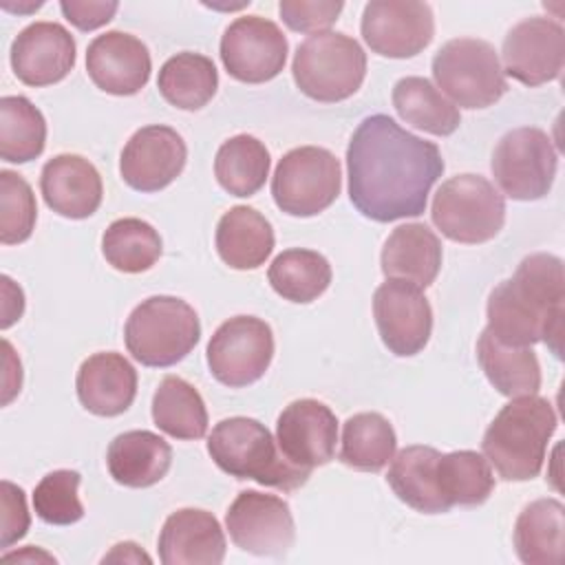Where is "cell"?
Wrapping results in <instances>:
<instances>
[{"mask_svg":"<svg viewBox=\"0 0 565 565\" xmlns=\"http://www.w3.org/2000/svg\"><path fill=\"white\" fill-rule=\"evenodd\" d=\"M46 143L44 115L22 95L0 99V157L9 163H26L42 154Z\"/></svg>","mask_w":565,"mask_h":565,"instance_id":"38","label":"cell"},{"mask_svg":"<svg viewBox=\"0 0 565 565\" xmlns=\"http://www.w3.org/2000/svg\"><path fill=\"white\" fill-rule=\"evenodd\" d=\"M441 243L424 223H406L395 227L382 247V274L413 282L422 289L430 287L441 269Z\"/></svg>","mask_w":565,"mask_h":565,"instance_id":"24","label":"cell"},{"mask_svg":"<svg viewBox=\"0 0 565 565\" xmlns=\"http://www.w3.org/2000/svg\"><path fill=\"white\" fill-rule=\"evenodd\" d=\"M225 558V534L216 516L199 508L172 512L159 532L163 565H218Z\"/></svg>","mask_w":565,"mask_h":565,"instance_id":"21","label":"cell"},{"mask_svg":"<svg viewBox=\"0 0 565 565\" xmlns=\"http://www.w3.org/2000/svg\"><path fill=\"white\" fill-rule=\"evenodd\" d=\"M490 168L505 196L514 201H536L552 190L558 152L547 132L523 126L499 139Z\"/></svg>","mask_w":565,"mask_h":565,"instance_id":"10","label":"cell"},{"mask_svg":"<svg viewBox=\"0 0 565 565\" xmlns=\"http://www.w3.org/2000/svg\"><path fill=\"white\" fill-rule=\"evenodd\" d=\"M271 223L249 205L230 207L216 225V252L232 269H256L274 252Z\"/></svg>","mask_w":565,"mask_h":565,"instance_id":"26","label":"cell"},{"mask_svg":"<svg viewBox=\"0 0 565 565\" xmlns=\"http://www.w3.org/2000/svg\"><path fill=\"white\" fill-rule=\"evenodd\" d=\"M196 311L177 296H150L126 320L124 342L143 366L166 369L181 362L199 342Z\"/></svg>","mask_w":565,"mask_h":565,"instance_id":"5","label":"cell"},{"mask_svg":"<svg viewBox=\"0 0 565 565\" xmlns=\"http://www.w3.org/2000/svg\"><path fill=\"white\" fill-rule=\"evenodd\" d=\"M38 205L31 185L11 170H0V241L24 243L35 227Z\"/></svg>","mask_w":565,"mask_h":565,"instance_id":"40","label":"cell"},{"mask_svg":"<svg viewBox=\"0 0 565 565\" xmlns=\"http://www.w3.org/2000/svg\"><path fill=\"white\" fill-rule=\"evenodd\" d=\"M225 525L234 545L256 556H285L296 541L287 501L258 490L236 494L225 514Z\"/></svg>","mask_w":565,"mask_h":565,"instance_id":"13","label":"cell"},{"mask_svg":"<svg viewBox=\"0 0 565 565\" xmlns=\"http://www.w3.org/2000/svg\"><path fill=\"white\" fill-rule=\"evenodd\" d=\"M503 73L525 86L558 79L565 64V31L552 18H525L503 38Z\"/></svg>","mask_w":565,"mask_h":565,"instance_id":"16","label":"cell"},{"mask_svg":"<svg viewBox=\"0 0 565 565\" xmlns=\"http://www.w3.org/2000/svg\"><path fill=\"white\" fill-rule=\"evenodd\" d=\"M289 44L280 26L260 15L236 18L221 38L225 71L245 84L274 79L287 62Z\"/></svg>","mask_w":565,"mask_h":565,"instance_id":"12","label":"cell"},{"mask_svg":"<svg viewBox=\"0 0 565 565\" xmlns=\"http://www.w3.org/2000/svg\"><path fill=\"white\" fill-rule=\"evenodd\" d=\"M75 388L79 404L99 417H115L130 408L137 395L135 366L115 351L86 358L77 371Z\"/></svg>","mask_w":565,"mask_h":565,"instance_id":"23","label":"cell"},{"mask_svg":"<svg viewBox=\"0 0 565 565\" xmlns=\"http://www.w3.org/2000/svg\"><path fill=\"white\" fill-rule=\"evenodd\" d=\"M437 488L448 508L481 505L494 490L492 468L475 450L441 452L437 459Z\"/></svg>","mask_w":565,"mask_h":565,"instance_id":"35","label":"cell"},{"mask_svg":"<svg viewBox=\"0 0 565 565\" xmlns=\"http://www.w3.org/2000/svg\"><path fill=\"white\" fill-rule=\"evenodd\" d=\"M437 86L461 108H488L508 90V79L494 46L479 38H455L433 57Z\"/></svg>","mask_w":565,"mask_h":565,"instance_id":"8","label":"cell"},{"mask_svg":"<svg viewBox=\"0 0 565 565\" xmlns=\"http://www.w3.org/2000/svg\"><path fill=\"white\" fill-rule=\"evenodd\" d=\"M395 448V430L391 422L380 413H358L342 426L340 461L353 470H382L393 459Z\"/></svg>","mask_w":565,"mask_h":565,"instance_id":"34","label":"cell"},{"mask_svg":"<svg viewBox=\"0 0 565 565\" xmlns=\"http://www.w3.org/2000/svg\"><path fill=\"white\" fill-rule=\"evenodd\" d=\"M269 152L263 141L252 135H236L221 143L214 157V174L218 185L232 196H252L269 177Z\"/></svg>","mask_w":565,"mask_h":565,"instance_id":"33","label":"cell"},{"mask_svg":"<svg viewBox=\"0 0 565 565\" xmlns=\"http://www.w3.org/2000/svg\"><path fill=\"white\" fill-rule=\"evenodd\" d=\"M44 203L60 216L88 218L97 212L104 194L97 168L79 154H55L40 174Z\"/></svg>","mask_w":565,"mask_h":565,"instance_id":"22","label":"cell"},{"mask_svg":"<svg viewBox=\"0 0 565 565\" xmlns=\"http://www.w3.org/2000/svg\"><path fill=\"white\" fill-rule=\"evenodd\" d=\"M477 360L488 382L505 397L536 395L541 388V364L530 347L503 344L483 329L477 340Z\"/></svg>","mask_w":565,"mask_h":565,"instance_id":"29","label":"cell"},{"mask_svg":"<svg viewBox=\"0 0 565 565\" xmlns=\"http://www.w3.org/2000/svg\"><path fill=\"white\" fill-rule=\"evenodd\" d=\"M4 561H49L55 563V558L42 550H35L33 545H29L24 552H13V554H4Z\"/></svg>","mask_w":565,"mask_h":565,"instance_id":"45","label":"cell"},{"mask_svg":"<svg viewBox=\"0 0 565 565\" xmlns=\"http://www.w3.org/2000/svg\"><path fill=\"white\" fill-rule=\"evenodd\" d=\"M152 558L132 541L113 545V550L102 558V563H150Z\"/></svg>","mask_w":565,"mask_h":565,"instance_id":"44","label":"cell"},{"mask_svg":"<svg viewBox=\"0 0 565 565\" xmlns=\"http://www.w3.org/2000/svg\"><path fill=\"white\" fill-rule=\"evenodd\" d=\"M439 450L433 446H406L391 459L386 481L399 501L424 514H444L450 508L444 503L437 488Z\"/></svg>","mask_w":565,"mask_h":565,"instance_id":"27","label":"cell"},{"mask_svg":"<svg viewBox=\"0 0 565 565\" xmlns=\"http://www.w3.org/2000/svg\"><path fill=\"white\" fill-rule=\"evenodd\" d=\"M152 419L174 439H201L207 433V408L199 391L183 377L168 375L152 395Z\"/></svg>","mask_w":565,"mask_h":565,"instance_id":"32","label":"cell"},{"mask_svg":"<svg viewBox=\"0 0 565 565\" xmlns=\"http://www.w3.org/2000/svg\"><path fill=\"white\" fill-rule=\"evenodd\" d=\"M267 278L278 296L305 305L327 291L331 282V265L313 249L294 247L280 252L271 260Z\"/></svg>","mask_w":565,"mask_h":565,"instance_id":"36","label":"cell"},{"mask_svg":"<svg viewBox=\"0 0 565 565\" xmlns=\"http://www.w3.org/2000/svg\"><path fill=\"white\" fill-rule=\"evenodd\" d=\"M294 82L307 97L324 104L349 99L366 75V53L358 40L324 31L298 44L291 62Z\"/></svg>","mask_w":565,"mask_h":565,"instance_id":"6","label":"cell"},{"mask_svg":"<svg viewBox=\"0 0 565 565\" xmlns=\"http://www.w3.org/2000/svg\"><path fill=\"white\" fill-rule=\"evenodd\" d=\"M207 452L230 477L254 479L282 492L305 486L311 475V470L289 463L267 426L252 417L221 419L207 437Z\"/></svg>","mask_w":565,"mask_h":565,"instance_id":"4","label":"cell"},{"mask_svg":"<svg viewBox=\"0 0 565 565\" xmlns=\"http://www.w3.org/2000/svg\"><path fill=\"white\" fill-rule=\"evenodd\" d=\"M172 463L170 444L152 430H128L117 435L106 452L110 477L126 488H150L159 483Z\"/></svg>","mask_w":565,"mask_h":565,"instance_id":"25","label":"cell"},{"mask_svg":"<svg viewBox=\"0 0 565 565\" xmlns=\"http://www.w3.org/2000/svg\"><path fill=\"white\" fill-rule=\"evenodd\" d=\"M486 313V329L499 342L510 347L545 342L561 358L565 313L563 260L545 252L525 256L512 278L490 291Z\"/></svg>","mask_w":565,"mask_h":565,"instance_id":"2","label":"cell"},{"mask_svg":"<svg viewBox=\"0 0 565 565\" xmlns=\"http://www.w3.org/2000/svg\"><path fill=\"white\" fill-rule=\"evenodd\" d=\"M60 9L64 18L79 31H93L113 20L119 9L115 0H62Z\"/></svg>","mask_w":565,"mask_h":565,"instance_id":"43","label":"cell"},{"mask_svg":"<svg viewBox=\"0 0 565 565\" xmlns=\"http://www.w3.org/2000/svg\"><path fill=\"white\" fill-rule=\"evenodd\" d=\"M373 318L384 347L399 358H411L428 344L433 309L413 282L386 278L373 294Z\"/></svg>","mask_w":565,"mask_h":565,"instance_id":"15","label":"cell"},{"mask_svg":"<svg viewBox=\"0 0 565 565\" xmlns=\"http://www.w3.org/2000/svg\"><path fill=\"white\" fill-rule=\"evenodd\" d=\"M565 508L558 499H536L514 523V552L525 565H556L563 561Z\"/></svg>","mask_w":565,"mask_h":565,"instance_id":"28","label":"cell"},{"mask_svg":"<svg viewBox=\"0 0 565 565\" xmlns=\"http://www.w3.org/2000/svg\"><path fill=\"white\" fill-rule=\"evenodd\" d=\"M86 71L99 90L126 97L148 84L152 60L139 38L124 31H106L88 44Z\"/></svg>","mask_w":565,"mask_h":565,"instance_id":"20","label":"cell"},{"mask_svg":"<svg viewBox=\"0 0 565 565\" xmlns=\"http://www.w3.org/2000/svg\"><path fill=\"white\" fill-rule=\"evenodd\" d=\"M430 216L446 238L477 245L501 232L505 223V201L486 177L466 172L439 185L433 196Z\"/></svg>","mask_w":565,"mask_h":565,"instance_id":"7","label":"cell"},{"mask_svg":"<svg viewBox=\"0 0 565 565\" xmlns=\"http://www.w3.org/2000/svg\"><path fill=\"white\" fill-rule=\"evenodd\" d=\"M349 199L377 223L419 216L444 172L433 141L404 130L388 115H371L355 128L347 148Z\"/></svg>","mask_w":565,"mask_h":565,"instance_id":"1","label":"cell"},{"mask_svg":"<svg viewBox=\"0 0 565 565\" xmlns=\"http://www.w3.org/2000/svg\"><path fill=\"white\" fill-rule=\"evenodd\" d=\"M161 97L181 110L203 108L218 88V73L210 57L192 51L177 53L163 62L157 77Z\"/></svg>","mask_w":565,"mask_h":565,"instance_id":"30","label":"cell"},{"mask_svg":"<svg viewBox=\"0 0 565 565\" xmlns=\"http://www.w3.org/2000/svg\"><path fill=\"white\" fill-rule=\"evenodd\" d=\"M159 232L135 216L113 221L102 236V254L108 265L124 274L148 271L161 256Z\"/></svg>","mask_w":565,"mask_h":565,"instance_id":"37","label":"cell"},{"mask_svg":"<svg viewBox=\"0 0 565 565\" xmlns=\"http://www.w3.org/2000/svg\"><path fill=\"white\" fill-rule=\"evenodd\" d=\"M344 2L340 0H280L278 11L282 22L298 33H324L335 24Z\"/></svg>","mask_w":565,"mask_h":565,"instance_id":"41","label":"cell"},{"mask_svg":"<svg viewBox=\"0 0 565 565\" xmlns=\"http://www.w3.org/2000/svg\"><path fill=\"white\" fill-rule=\"evenodd\" d=\"M362 38L382 57H413L435 35L433 9L415 0H371L362 13Z\"/></svg>","mask_w":565,"mask_h":565,"instance_id":"14","label":"cell"},{"mask_svg":"<svg viewBox=\"0 0 565 565\" xmlns=\"http://www.w3.org/2000/svg\"><path fill=\"white\" fill-rule=\"evenodd\" d=\"M188 148L170 126H143L124 146L119 157L121 179L137 192L168 188L185 168Z\"/></svg>","mask_w":565,"mask_h":565,"instance_id":"17","label":"cell"},{"mask_svg":"<svg viewBox=\"0 0 565 565\" xmlns=\"http://www.w3.org/2000/svg\"><path fill=\"white\" fill-rule=\"evenodd\" d=\"M205 353L214 380L230 388H243L260 380L271 364V327L256 316H234L214 331Z\"/></svg>","mask_w":565,"mask_h":565,"instance_id":"11","label":"cell"},{"mask_svg":"<svg viewBox=\"0 0 565 565\" xmlns=\"http://www.w3.org/2000/svg\"><path fill=\"white\" fill-rule=\"evenodd\" d=\"M393 106L406 124L428 135L448 137L461 124L459 108L426 77L408 75L397 79L393 86Z\"/></svg>","mask_w":565,"mask_h":565,"instance_id":"31","label":"cell"},{"mask_svg":"<svg viewBox=\"0 0 565 565\" xmlns=\"http://www.w3.org/2000/svg\"><path fill=\"white\" fill-rule=\"evenodd\" d=\"M338 419L333 411L311 397L296 399L282 408L276 422V444L285 459L298 468L313 470L335 455Z\"/></svg>","mask_w":565,"mask_h":565,"instance_id":"18","label":"cell"},{"mask_svg":"<svg viewBox=\"0 0 565 565\" xmlns=\"http://www.w3.org/2000/svg\"><path fill=\"white\" fill-rule=\"evenodd\" d=\"M75 66V40L57 22H33L11 44V68L26 86L62 82Z\"/></svg>","mask_w":565,"mask_h":565,"instance_id":"19","label":"cell"},{"mask_svg":"<svg viewBox=\"0 0 565 565\" xmlns=\"http://www.w3.org/2000/svg\"><path fill=\"white\" fill-rule=\"evenodd\" d=\"M556 426L554 406L545 397H514L488 426L481 441L483 457L501 479L530 481L543 468L545 450Z\"/></svg>","mask_w":565,"mask_h":565,"instance_id":"3","label":"cell"},{"mask_svg":"<svg viewBox=\"0 0 565 565\" xmlns=\"http://www.w3.org/2000/svg\"><path fill=\"white\" fill-rule=\"evenodd\" d=\"M31 525V516L26 510L24 490L11 481H2V550L11 547L20 541Z\"/></svg>","mask_w":565,"mask_h":565,"instance_id":"42","label":"cell"},{"mask_svg":"<svg viewBox=\"0 0 565 565\" xmlns=\"http://www.w3.org/2000/svg\"><path fill=\"white\" fill-rule=\"evenodd\" d=\"M79 472L75 470H53L40 479L33 490V510L49 525H71L84 516V505L79 501Z\"/></svg>","mask_w":565,"mask_h":565,"instance_id":"39","label":"cell"},{"mask_svg":"<svg viewBox=\"0 0 565 565\" xmlns=\"http://www.w3.org/2000/svg\"><path fill=\"white\" fill-rule=\"evenodd\" d=\"M342 170L333 152L300 146L282 154L271 177V196L289 216H316L340 194Z\"/></svg>","mask_w":565,"mask_h":565,"instance_id":"9","label":"cell"}]
</instances>
